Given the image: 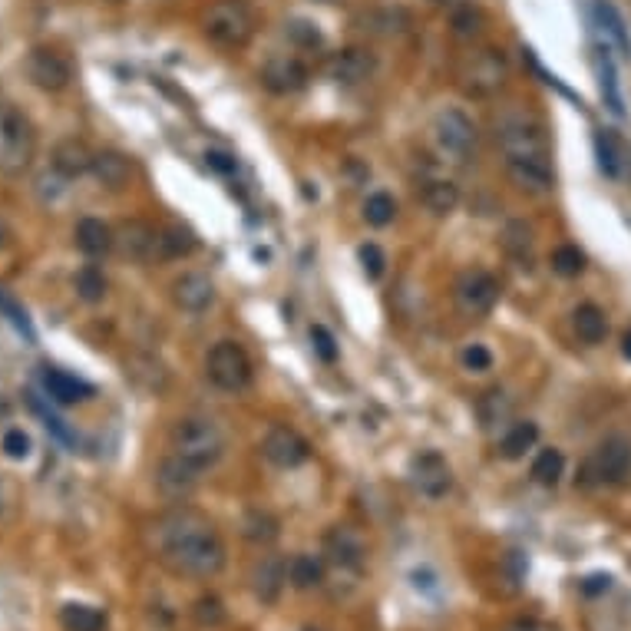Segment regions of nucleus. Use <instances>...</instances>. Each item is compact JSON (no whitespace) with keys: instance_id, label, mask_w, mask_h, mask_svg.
Listing matches in <instances>:
<instances>
[{"instance_id":"1","label":"nucleus","mask_w":631,"mask_h":631,"mask_svg":"<svg viewBox=\"0 0 631 631\" xmlns=\"http://www.w3.org/2000/svg\"><path fill=\"white\" fill-rule=\"evenodd\" d=\"M156 559L182 579H215L225 569V542L199 509H172L149 526Z\"/></svg>"},{"instance_id":"2","label":"nucleus","mask_w":631,"mask_h":631,"mask_svg":"<svg viewBox=\"0 0 631 631\" xmlns=\"http://www.w3.org/2000/svg\"><path fill=\"white\" fill-rule=\"evenodd\" d=\"M37 156V129L24 110L0 100V172L24 176Z\"/></svg>"},{"instance_id":"3","label":"nucleus","mask_w":631,"mask_h":631,"mask_svg":"<svg viewBox=\"0 0 631 631\" xmlns=\"http://www.w3.org/2000/svg\"><path fill=\"white\" fill-rule=\"evenodd\" d=\"M228 437L225 430L209 417H186L172 427V453L195 463L199 470H209L225 456Z\"/></svg>"},{"instance_id":"4","label":"nucleus","mask_w":631,"mask_h":631,"mask_svg":"<svg viewBox=\"0 0 631 631\" xmlns=\"http://www.w3.org/2000/svg\"><path fill=\"white\" fill-rule=\"evenodd\" d=\"M255 10L245 0H215L202 14V34L222 50H242L255 37Z\"/></svg>"},{"instance_id":"5","label":"nucleus","mask_w":631,"mask_h":631,"mask_svg":"<svg viewBox=\"0 0 631 631\" xmlns=\"http://www.w3.org/2000/svg\"><path fill=\"white\" fill-rule=\"evenodd\" d=\"M496 143L506 159H526V162H552V149L542 129L532 116H503L496 126Z\"/></svg>"},{"instance_id":"6","label":"nucleus","mask_w":631,"mask_h":631,"mask_svg":"<svg viewBox=\"0 0 631 631\" xmlns=\"http://www.w3.org/2000/svg\"><path fill=\"white\" fill-rule=\"evenodd\" d=\"M205 377L212 380V387L225 390V394H242L255 380L252 357L238 341H219L212 344L209 357H205Z\"/></svg>"},{"instance_id":"7","label":"nucleus","mask_w":631,"mask_h":631,"mask_svg":"<svg viewBox=\"0 0 631 631\" xmlns=\"http://www.w3.org/2000/svg\"><path fill=\"white\" fill-rule=\"evenodd\" d=\"M456 80H460L466 96H476V100H489V96H496L506 86V80H509V63H506L503 53L493 50V47L473 50L470 57L460 63V73H456Z\"/></svg>"},{"instance_id":"8","label":"nucleus","mask_w":631,"mask_h":631,"mask_svg":"<svg viewBox=\"0 0 631 631\" xmlns=\"http://www.w3.org/2000/svg\"><path fill=\"white\" fill-rule=\"evenodd\" d=\"M430 139L437 156L446 162H466L476 149V123L463 110L446 106L430 123Z\"/></svg>"},{"instance_id":"9","label":"nucleus","mask_w":631,"mask_h":631,"mask_svg":"<svg viewBox=\"0 0 631 631\" xmlns=\"http://www.w3.org/2000/svg\"><path fill=\"white\" fill-rule=\"evenodd\" d=\"M582 473H585V483H605V486L625 483L631 473V443L622 437L605 440L589 456V463H585Z\"/></svg>"},{"instance_id":"10","label":"nucleus","mask_w":631,"mask_h":631,"mask_svg":"<svg viewBox=\"0 0 631 631\" xmlns=\"http://www.w3.org/2000/svg\"><path fill=\"white\" fill-rule=\"evenodd\" d=\"M24 70L30 76V83L43 93H60L67 90L73 80V63L67 53L53 50V47H34L27 53Z\"/></svg>"},{"instance_id":"11","label":"nucleus","mask_w":631,"mask_h":631,"mask_svg":"<svg viewBox=\"0 0 631 631\" xmlns=\"http://www.w3.org/2000/svg\"><path fill=\"white\" fill-rule=\"evenodd\" d=\"M496 301H499V281L489 275V271L470 268L456 281V304H460L466 318H476V321L486 318V314L496 308Z\"/></svg>"},{"instance_id":"12","label":"nucleus","mask_w":631,"mask_h":631,"mask_svg":"<svg viewBox=\"0 0 631 631\" xmlns=\"http://www.w3.org/2000/svg\"><path fill=\"white\" fill-rule=\"evenodd\" d=\"M410 483L420 496L443 499L453 489V470L437 450H423L410 460Z\"/></svg>"},{"instance_id":"13","label":"nucleus","mask_w":631,"mask_h":631,"mask_svg":"<svg viewBox=\"0 0 631 631\" xmlns=\"http://www.w3.org/2000/svg\"><path fill=\"white\" fill-rule=\"evenodd\" d=\"M261 456L271 466H278V470H295V466L308 463L311 443L291 427H271L265 433V440H261Z\"/></svg>"},{"instance_id":"14","label":"nucleus","mask_w":631,"mask_h":631,"mask_svg":"<svg viewBox=\"0 0 631 631\" xmlns=\"http://www.w3.org/2000/svg\"><path fill=\"white\" fill-rule=\"evenodd\" d=\"M261 86H265L268 93H278V96H291L308 86V67L291 57V53H281V57H271L265 60V67L258 73Z\"/></svg>"},{"instance_id":"15","label":"nucleus","mask_w":631,"mask_h":631,"mask_svg":"<svg viewBox=\"0 0 631 631\" xmlns=\"http://www.w3.org/2000/svg\"><path fill=\"white\" fill-rule=\"evenodd\" d=\"M202 473L205 470H199L195 463L182 460L179 453H172L159 463L156 486H159V493L169 496V499H189L195 493V486L202 483Z\"/></svg>"},{"instance_id":"16","label":"nucleus","mask_w":631,"mask_h":631,"mask_svg":"<svg viewBox=\"0 0 631 631\" xmlns=\"http://www.w3.org/2000/svg\"><path fill=\"white\" fill-rule=\"evenodd\" d=\"M324 556H328L337 569L361 572L367 562V542L361 532L351 526H334L328 536H324Z\"/></svg>"},{"instance_id":"17","label":"nucleus","mask_w":631,"mask_h":631,"mask_svg":"<svg viewBox=\"0 0 631 631\" xmlns=\"http://www.w3.org/2000/svg\"><path fill=\"white\" fill-rule=\"evenodd\" d=\"M116 248L129 261H159V228L143 219L123 222L116 232Z\"/></svg>"},{"instance_id":"18","label":"nucleus","mask_w":631,"mask_h":631,"mask_svg":"<svg viewBox=\"0 0 631 631\" xmlns=\"http://www.w3.org/2000/svg\"><path fill=\"white\" fill-rule=\"evenodd\" d=\"M374 70H377V57L367 47H347L328 60V76L341 86H357L371 80Z\"/></svg>"},{"instance_id":"19","label":"nucleus","mask_w":631,"mask_h":631,"mask_svg":"<svg viewBox=\"0 0 631 631\" xmlns=\"http://www.w3.org/2000/svg\"><path fill=\"white\" fill-rule=\"evenodd\" d=\"M172 301L176 308L189 311V314H202L215 304V285L209 275L202 271H186L182 278L172 281Z\"/></svg>"},{"instance_id":"20","label":"nucleus","mask_w":631,"mask_h":631,"mask_svg":"<svg viewBox=\"0 0 631 631\" xmlns=\"http://www.w3.org/2000/svg\"><path fill=\"white\" fill-rule=\"evenodd\" d=\"M285 585H288V562L281 556H261L252 569V589L258 602L275 605L281 592H285Z\"/></svg>"},{"instance_id":"21","label":"nucleus","mask_w":631,"mask_h":631,"mask_svg":"<svg viewBox=\"0 0 631 631\" xmlns=\"http://www.w3.org/2000/svg\"><path fill=\"white\" fill-rule=\"evenodd\" d=\"M506 172L509 179L516 182L522 192L529 195H546L556 189V172H552V162H526V159H506Z\"/></svg>"},{"instance_id":"22","label":"nucleus","mask_w":631,"mask_h":631,"mask_svg":"<svg viewBox=\"0 0 631 631\" xmlns=\"http://www.w3.org/2000/svg\"><path fill=\"white\" fill-rule=\"evenodd\" d=\"M93 156L96 152H90V146H86L83 139H63V143L53 146L50 166H53V172H60L63 179L73 182L93 169Z\"/></svg>"},{"instance_id":"23","label":"nucleus","mask_w":631,"mask_h":631,"mask_svg":"<svg viewBox=\"0 0 631 631\" xmlns=\"http://www.w3.org/2000/svg\"><path fill=\"white\" fill-rule=\"evenodd\" d=\"M43 390H47L53 404H60V407H73V404H80V400H86L93 394V387L86 384V380L73 377L67 371H57V367L43 371Z\"/></svg>"},{"instance_id":"24","label":"nucleus","mask_w":631,"mask_h":631,"mask_svg":"<svg viewBox=\"0 0 631 631\" xmlns=\"http://www.w3.org/2000/svg\"><path fill=\"white\" fill-rule=\"evenodd\" d=\"M73 238H76V248H80L83 255H90V258H100V255H106L116 245V232L106 222H100V219H80V222H76Z\"/></svg>"},{"instance_id":"25","label":"nucleus","mask_w":631,"mask_h":631,"mask_svg":"<svg viewBox=\"0 0 631 631\" xmlns=\"http://www.w3.org/2000/svg\"><path fill=\"white\" fill-rule=\"evenodd\" d=\"M93 176L103 182L106 189H123L129 176H133V166L123 152H96L93 156Z\"/></svg>"},{"instance_id":"26","label":"nucleus","mask_w":631,"mask_h":631,"mask_svg":"<svg viewBox=\"0 0 631 631\" xmlns=\"http://www.w3.org/2000/svg\"><path fill=\"white\" fill-rule=\"evenodd\" d=\"M572 328L582 344H602L608 334L605 311L598 308V304H579V308L572 311Z\"/></svg>"},{"instance_id":"27","label":"nucleus","mask_w":631,"mask_h":631,"mask_svg":"<svg viewBox=\"0 0 631 631\" xmlns=\"http://www.w3.org/2000/svg\"><path fill=\"white\" fill-rule=\"evenodd\" d=\"M407 27H410V14L404 7H380L364 17V30H371L377 37H400L407 34Z\"/></svg>"},{"instance_id":"28","label":"nucleus","mask_w":631,"mask_h":631,"mask_svg":"<svg viewBox=\"0 0 631 631\" xmlns=\"http://www.w3.org/2000/svg\"><path fill=\"white\" fill-rule=\"evenodd\" d=\"M420 199L433 215H450L460 205V189L450 179H427L420 189Z\"/></svg>"},{"instance_id":"29","label":"nucleus","mask_w":631,"mask_h":631,"mask_svg":"<svg viewBox=\"0 0 631 631\" xmlns=\"http://www.w3.org/2000/svg\"><path fill=\"white\" fill-rule=\"evenodd\" d=\"M536 440H539V427L532 420L513 423V427L506 430V437L499 440V453H503L506 460H522V456L536 446Z\"/></svg>"},{"instance_id":"30","label":"nucleus","mask_w":631,"mask_h":631,"mask_svg":"<svg viewBox=\"0 0 631 631\" xmlns=\"http://www.w3.org/2000/svg\"><path fill=\"white\" fill-rule=\"evenodd\" d=\"M288 582L295 585L298 592H308V589H318L324 582V562L318 556H308V552H301L288 562Z\"/></svg>"},{"instance_id":"31","label":"nucleus","mask_w":631,"mask_h":631,"mask_svg":"<svg viewBox=\"0 0 631 631\" xmlns=\"http://www.w3.org/2000/svg\"><path fill=\"white\" fill-rule=\"evenodd\" d=\"M60 625H63V631H103L106 615L93 605L70 602L60 608Z\"/></svg>"},{"instance_id":"32","label":"nucleus","mask_w":631,"mask_h":631,"mask_svg":"<svg viewBox=\"0 0 631 631\" xmlns=\"http://www.w3.org/2000/svg\"><path fill=\"white\" fill-rule=\"evenodd\" d=\"M192 252H195V238L189 228H179V225L159 228V261L186 258Z\"/></svg>"},{"instance_id":"33","label":"nucleus","mask_w":631,"mask_h":631,"mask_svg":"<svg viewBox=\"0 0 631 631\" xmlns=\"http://www.w3.org/2000/svg\"><path fill=\"white\" fill-rule=\"evenodd\" d=\"M565 473V456L556 446H549V450H539L536 460H532V480L539 486H556Z\"/></svg>"},{"instance_id":"34","label":"nucleus","mask_w":631,"mask_h":631,"mask_svg":"<svg viewBox=\"0 0 631 631\" xmlns=\"http://www.w3.org/2000/svg\"><path fill=\"white\" fill-rule=\"evenodd\" d=\"M242 536L248 542H258V546H268V542L278 539V519L271 513H261V509H252L242 522Z\"/></svg>"},{"instance_id":"35","label":"nucleus","mask_w":631,"mask_h":631,"mask_svg":"<svg viewBox=\"0 0 631 631\" xmlns=\"http://www.w3.org/2000/svg\"><path fill=\"white\" fill-rule=\"evenodd\" d=\"M595 17H598V24H602V30H608V37H612L615 47L622 50L625 57H631V40L625 34V24H622V17H618V10L612 4H605V0H598Z\"/></svg>"},{"instance_id":"36","label":"nucleus","mask_w":631,"mask_h":631,"mask_svg":"<svg viewBox=\"0 0 631 631\" xmlns=\"http://www.w3.org/2000/svg\"><path fill=\"white\" fill-rule=\"evenodd\" d=\"M73 288H76V295H80L86 304H96V301L106 298V278H103V271L93 268V265H86L83 271H76Z\"/></svg>"},{"instance_id":"37","label":"nucleus","mask_w":631,"mask_h":631,"mask_svg":"<svg viewBox=\"0 0 631 631\" xmlns=\"http://www.w3.org/2000/svg\"><path fill=\"white\" fill-rule=\"evenodd\" d=\"M364 222L367 225H374V228H384L394 222V215H397V202L390 199L387 192H374V195H367L364 199Z\"/></svg>"},{"instance_id":"38","label":"nucleus","mask_w":631,"mask_h":631,"mask_svg":"<svg viewBox=\"0 0 631 631\" xmlns=\"http://www.w3.org/2000/svg\"><path fill=\"white\" fill-rule=\"evenodd\" d=\"M450 27H453L456 37L473 40V37H480V30H483V14L473 4H460V7L453 10Z\"/></svg>"},{"instance_id":"39","label":"nucleus","mask_w":631,"mask_h":631,"mask_svg":"<svg viewBox=\"0 0 631 631\" xmlns=\"http://www.w3.org/2000/svg\"><path fill=\"white\" fill-rule=\"evenodd\" d=\"M552 271L562 278H579L585 271V255L575 245H559L556 252H552Z\"/></svg>"},{"instance_id":"40","label":"nucleus","mask_w":631,"mask_h":631,"mask_svg":"<svg viewBox=\"0 0 631 631\" xmlns=\"http://www.w3.org/2000/svg\"><path fill=\"white\" fill-rule=\"evenodd\" d=\"M595 156H598V169L605 172V176H618V169H622V162H618V143L615 136L602 129V133H595Z\"/></svg>"},{"instance_id":"41","label":"nucleus","mask_w":631,"mask_h":631,"mask_svg":"<svg viewBox=\"0 0 631 631\" xmlns=\"http://www.w3.org/2000/svg\"><path fill=\"white\" fill-rule=\"evenodd\" d=\"M509 417V400L503 390H489V394H483L480 400V420H483V427H499Z\"/></svg>"},{"instance_id":"42","label":"nucleus","mask_w":631,"mask_h":631,"mask_svg":"<svg viewBox=\"0 0 631 631\" xmlns=\"http://www.w3.org/2000/svg\"><path fill=\"white\" fill-rule=\"evenodd\" d=\"M285 37L295 43V47H304V50L321 47V30L314 27L311 20H291V24H285Z\"/></svg>"},{"instance_id":"43","label":"nucleus","mask_w":631,"mask_h":631,"mask_svg":"<svg viewBox=\"0 0 631 631\" xmlns=\"http://www.w3.org/2000/svg\"><path fill=\"white\" fill-rule=\"evenodd\" d=\"M460 361H463L466 371L486 374L489 367H493V351H489L486 344H466V347H463V354H460Z\"/></svg>"},{"instance_id":"44","label":"nucleus","mask_w":631,"mask_h":631,"mask_svg":"<svg viewBox=\"0 0 631 631\" xmlns=\"http://www.w3.org/2000/svg\"><path fill=\"white\" fill-rule=\"evenodd\" d=\"M30 446H34V443H30V437L24 430H17V427L7 430L4 440H0V450H4V456H10V460H27Z\"/></svg>"},{"instance_id":"45","label":"nucleus","mask_w":631,"mask_h":631,"mask_svg":"<svg viewBox=\"0 0 631 631\" xmlns=\"http://www.w3.org/2000/svg\"><path fill=\"white\" fill-rule=\"evenodd\" d=\"M311 344H314V351H318L321 361H337V341H334V334L324 328V324H314L311 328Z\"/></svg>"},{"instance_id":"46","label":"nucleus","mask_w":631,"mask_h":631,"mask_svg":"<svg viewBox=\"0 0 631 631\" xmlns=\"http://www.w3.org/2000/svg\"><path fill=\"white\" fill-rule=\"evenodd\" d=\"M357 258H361L367 278H380V275H384L387 258H384V252H380L377 245H361V248H357Z\"/></svg>"},{"instance_id":"47","label":"nucleus","mask_w":631,"mask_h":631,"mask_svg":"<svg viewBox=\"0 0 631 631\" xmlns=\"http://www.w3.org/2000/svg\"><path fill=\"white\" fill-rule=\"evenodd\" d=\"M195 618H199L202 625H219L222 618H225L222 602H219V598H215V595L199 598V602H195Z\"/></svg>"},{"instance_id":"48","label":"nucleus","mask_w":631,"mask_h":631,"mask_svg":"<svg viewBox=\"0 0 631 631\" xmlns=\"http://www.w3.org/2000/svg\"><path fill=\"white\" fill-rule=\"evenodd\" d=\"M608 589H612V575H589L582 582V595H605Z\"/></svg>"},{"instance_id":"49","label":"nucleus","mask_w":631,"mask_h":631,"mask_svg":"<svg viewBox=\"0 0 631 631\" xmlns=\"http://www.w3.org/2000/svg\"><path fill=\"white\" fill-rule=\"evenodd\" d=\"M205 162L215 169V172H222V176H228V172H235V159L232 156H225V152H205Z\"/></svg>"},{"instance_id":"50","label":"nucleus","mask_w":631,"mask_h":631,"mask_svg":"<svg viewBox=\"0 0 631 631\" xmlns=\"http://www.w3.org/2000/svg\"><path fill=\"white\" fill-rule=\"evenodd\" d=\"M506 631H556V628L546 622H536V618H519V622H513Z\"/></svg>"},{"instance_id":"51","label":"nucleus","mask_w":631,"mask_h":631,"mask_svg":"<svg viewBox=\"0 0 631 631\" xmlns=\"http://www.w3.org/2000/svg\"><path fill=\"white\" fill-rule=\"evenodd\" d=\"M4 509H7V483L0 480V516H4Z\"/></svg>"},{"instance_id":"52","label":"nucleus","mask_w":631,"mask_h":631,"mask_svg":"<svg viewBox=\"0 0 631 631\" xmlns=\"http://www.w3.org/2000/svg\"><path fill=\"white\" fill-rule=\"evenodd\" d=\"M7 238H10V232H7V225H4V222H0V248H4V245H7Z\"/></svg>"},{"instance_id":"53","label":"nucleus","mask_w":631,"mask_h":631,"mask_svg":"<svg viewBox=\"0 0 631 631\" xmlns=\"http://www.w3.org/2000/svg\"><path fill=\"white\" fill-rule=\"evenodd\" d=\"M622 351H625V357H628V361H631V331L625 334V347H622Z\"/></svg>"},{"instance_id":"54","label":"nucleus","mask_w":631,"mask_h":631,"mask_svg":"<svg viewBox=\"0 0 631 631\" xmlns=\"http://www.w3.org/2000/svg\"><path fill=\"white\" fill-rule=\"evenodd\" d=\"M443 4H460V0H443Z\"/></svg>"},{"instance_id":"55","label":"nucleus","mask_w":631,"mask_h":631,"mask_svg":"<svg viewBox=\"0 0 631 631\" xmlns=\"http://www.w3.org/2000/svg\"><path fill=\"white\" fill-rule=\"evenodd\" d=\"M304 631H318V628H304Z\"/></svg>"}]
</instances>
